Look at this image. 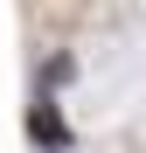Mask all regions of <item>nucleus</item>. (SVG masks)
<instances>
[{"mask_svg": "<svg viewBox=\"0 0 146 153\" xmlns=\"http://www.w3.org/2000/svg\"><path fill=\"white\" fill-rule=\"evenodd\" d=\"M28 139L49 146V153L70 146V125H63V111H56V97H35V105H28Z\"/></svg>", "mask_w": 146, "mask_h": 153, "instance_id": "obj_1", "label": "nucleus"}]
</instances>
